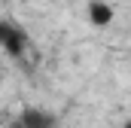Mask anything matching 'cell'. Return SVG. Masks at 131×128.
Masks as SVG:
<instances>
[{
	"instance_id": "obj_1",
	"label": "cell",
	"mask_w": 131,
	"mask_h": 128,
	"mask_svg": "<svg viewBox=\"0 0 131 128\" xmlns=\"http://www.w3.org/2000/svg\"><path fill=\"white\" fill-rule=\"evenodd\" d=\"M12 128H58V119L49 113V110H21L18 113V119L12 122Z\"/></svg>"
},
{
	"instance_id": "obj_2",
	"label": "cell",
	"mask_w": 131,
	"mask_h": 128,
	"mask_svg": "<svg viewBox=\"0 0 131 128\" xmlns=\"http://www.w3.org/2000/svg\"><path fill=\"white\" fill-rule=\"evenodd\" d=\"M0 46H3L6 52H12V55H21V49H25V34L18 31L15 25H9V22H0Z\"/></svg>"
},
{
	"instance_id": "obj_3",
	"label": "cell",
	"mask_w": 131,
	"mask_h": 128,
	"mask_svg": "<svg viewBox=\"0 0 131 128\" xmlns=\"http://www.w3.org/2000/svg\"><path fill=\"white\" fill-rule=\"evenodd\" d=\"M113 6L107 3V0H92L89 3V22L95 25V28H107L110 22H113Z\"/></svg>"
},
{
	"instance_id": "obj_4",
	"label": "cell",
	"mask_w": 131,
	"mask_h": 128,
	"mask_svg": "<svg viewBox=\"0 0 131 128\" xmlns=\"http://www.w3.org/2000/svg\"><path fill=\"white\" fill-rule=\"evenodd\" d=\"M122 128H131V122H125V125H122Z\"/></svg>"
}]
</instances>
